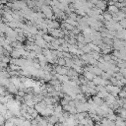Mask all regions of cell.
<instances>
[{"label": "cell", "mask_w": 126, "mask_h": 126, "mask_svg": "<svg viewBox=\"0 0 126 126\" xmlns=\"http://www.w3.org/2000/svg\"><path fill=\"white\" fill-rule=\"evenodd\" d=\"M7 90H8V92H9V93H12V94H17V93H18L17 88H16L14 85H12L11 83L7 86Z\"/></svg>", "instance_id": "1"}, {"label": "cell", "mask_w": 126, "mask_h": 126, "mask_svg": "<svg viewBox=\"0 0 126 126\" xmlns=\"http://www.w3.org/2000/svg\"><path fill=\"white\" fill-rule=\"evenodd\" d=\"M10 84V80H8V78H2L0 77V86H8Z\"/></svg>", "instance_id": "2"}, {"label": "cell", "mask_w": 126, "mask_h": 126, "mask_svg": "<svg viewBox=\"0 0 126 126\" xmlns=\"http://www.w3.org/2000/svg\"><path fill=\"white\" fill-rule=\"evenodd\" d=\"M3 117H4L5 120H10V119L13 117V114H12V112H11L10 110H7L6 113L3 115Z\"/></svg>", "instance_id": "3"}, {"label": "cell", "mask_w": 126, "mask_h": 126, "mask_svg": "<svg viewBox=\"0 0 126 126\" xmlns=\"http://www.w3.org/2000/svg\"><path fill=\"white\" fill-rule=\"evenodd\" d=\"M11 55H12L13 59H19V57H20V53L18 52L17 49H16V50H13V51L11 52Z\"/></svg>", "instance_id": "4"}, {"label": "cell", "mask_w": 126, "mask_h": 126, "mask_svg": "<svg viewBox=\"0 0 126 126\" xmlns=\"http://www.w3.org/2000/svg\"><path fill=\"white\" fill-rule=\"evenodd\" d=\"M1 62H3V63H8V62H10V59H9V57L8 56H6V55H3V56H1Z\"/></svg>", "instance_id": "5"}, {"label": "cell", "mask_w": 126, "mask_h": 126, "mask_svg": "<svg viewBox=\"0 0 126 126\" xmlns=\"http://www.w3.org/2000/svg\"><path fill=\"white\" fill-rule=\"evenodd\" d=\"M6 94V90L4 89V87L0 86V96L1 95H5Z\"/></svg>", "instance_id": "6"}, {"label": "cell", "mask_w": 126, "mask_h": 126, "mask_svg": "<svg viewBox=\"0 0 126 126\" xmlns=\"http://www.w3.org/2000/svg\"><path fill=\"white\" fill-rule=\"evenodd\" d=\"M3 126H15L10 120H5V123H4V125Z\"/></svg>", "instance_id": "7"}, {"label": "cell", "mask_w": 126, "mask_h": 126, "mask_svg": "<svg viewBox=\"0 0 126 126\" xmlns=\"http://www.w3.org/2000/svg\"><path fill=\"white\" fill-rule=\"evenodd\" d=\"M11 70H13V71H15V70H17V69H19V66H17V65H14V64H10V67H9Z\"/></svg>", "instance_id": "8"}, {"label": "cell", "mask_w": 126, "mask_h": 126, "mask_svg": "<svg viewBox=\"0 0 126 126\" xmlns=\"http://www.w3.org/2000/svg\"><path fill=\"white\" fill-rule=\"evenodd\" d=\"M4 123H5V119H4V117L2 115H0V126H3Z\"/></svg>", "instance_id": "9"}, {"label": "cell", "mask_w": 126, "mask_h": 126, "mask_svg": "<svg viewBox=\"0 0 126 126\" xmlns=\"http://www.w3.org/2000/svg\"><path fill=\"white\" fill-rule=\"evenodd\" d=\"M0 115H1V114H0Z\"/></svg>", "instance_id": "10"}]
</instances>
